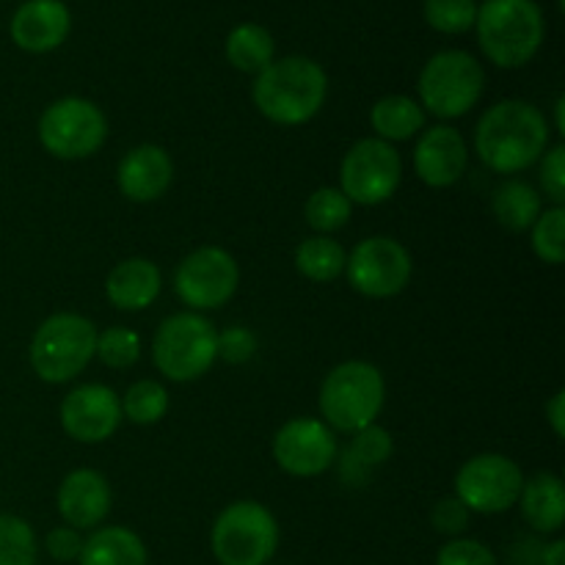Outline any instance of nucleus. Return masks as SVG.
<instances>
[{
    "label": "nucleus",
    "instance_id": "nucleus-1",
    "mask_svg": "<svg viewBox=\"0 0 565 565\" xmlns=\"http://www.w3.org/2000/svg\"><path fill=\"white\" fill-rule=\"evenodd\" d=\"M550 149V121L527 99H502L475 127V152L494 174H522Z\"/></svg>",
    "mask_w": 565,
    "mask_h": 565
},
{
    "label": "nucleus",
    "instance_id": "nucleus-2",
    "mask_svg": "<svg viewBox=\"0 0 565 565\" xmlns=\"http://www.w3.org/2000/svg\"><path fill=\"white\" fill-rule=\"evenodd\" d=\"M329 75L307 55H285L254 75L252 103L279 127H301L323 110Z\"/></svg>",
    "mask_w": 565,
    "mask_h": 565
},
{
    "label": "nucleus",
    "instance_id": "nucleus-3",
    "mask_svg": "<svg viewBox=\"0 0 565 565\" xmlns=\"http://www.w3.org/2000/svg\"><path fill=\"white\" fill-rule=\"evenodd\" d=\"M480 53L500 70H522L546 39V17L535 0H483L478 3Z\"/></svg>",
    "mask_w": 565,
    "mask_h": 565
},
{
    "label": "nucleus",
    "instance_id": "nucleus-4",
    "mask_svg": "<svg viewBox=\"0 0 565 565\" xmlns=\"http://www.w3.org/2000/svg\"><path fill=\"white\" fill-rule=\"evenodd\" d=\"M386 403V381L375 364L351 359L326 373L320 384V417L331 430L356 434L379 423Z\"/></svg>",
    "mask_w": 565,
    "mask_h": 565
},
{
    "label": "nucleus",
    "instance_id": "nucleus-5",
    "mask_svg": "<svg viewBox=\"0 0 565 565\" xmlns=\"http://www.w3.org/2000/svg\"><path fill=\"white\" fill-rule=\"evenodd\" d=\"M97 326L77 312H55L39 323L28 345V362L44 384H70L92 364Z\"/></svg>",
    "mask_w": 565,
    "mask_h": 565
},
{
    "label": "nucleus",
    "instance_id": "nucleus-6",
    "mask_svg": "<svg viewBox=\"0 0 565 565\" xmlns=\"http://www.w3.org/2000/svg\"><path fill=\"white\" fill-rule=\"evenodd\" d=\"M152 362L174 384L199 381L218 362V329L199 312L169 315L152 337Z\"/></svg>",
    "mask_w": 565,
    "mask_h": 565
},
{
    "label": "nucleus",
    "instance_id": "nucleus-7",
    "mask_svg": "<svg viewBox=\"0 0 565 565\" xmlns=\"http://www.w3.org/2000/svg\"><path fill=\"white\" fill-rule=\"evenodd\" d=\"M417 92L425 114H434L447 125L461 119L486 92V70L467 50H441L425 61L417 77Z\"/></svg>",
    "mask_w": 565,
    "mask_h": 565
},
{
    "label": "nucleus",
    "instance_id": "nucleus-8",
    "mask_svg": "<svg viewBox=\"0 0 565 565\" xmlns=\"http://www.w3.org/2000/svg\"><path fill=\"white\" fill-rule=\"evenodd\" d=\"M279 539V522L263 502L237 500L213 522L210 550L221 565H268Z\"/></svg>",
    "mask_w": 565,
    "mask_h": 565
},
{
    "label": "nucleus",
    "instance_id": "nucleus-9",
    "mask_svg": "<svg viewBox=\"0 0 565 565\" xmlns=\"http://www.w3.org/2000/svg\"><path fill=\"white\" fill-rule=\"evenodd\" d=\"M44 152L58 160H86L108 141L103 108L86 97H61L42 110L36 125Z\"/></svg>",
    "mask_w": 565,
    "mask_h": 565
},
{
    "label": "nucleus",
    "instance_id": "nucleus-10",
    "mask_svg": "<svg viewBox=\"0 0 565 565\" xmlns=\"http://www.w3.org/2000/svg\"><path fill=\"white\" fill-rule=\"evenodd\" d=\"M403 180V160L395 143L381 138H359L340 163V191L351 204L379 207L390 202Z\"/></svg>",
    "mask_w": 565,
    "mask_h": 565
},
{
    "label": "nucleus",
    "instance_id": "nucleus-11",
    "mask_svg": "<svg viewBox=\"0 0 565 565\" xmlns=\"http://www.w3.org/2000/svg\"><path fill=\"white\" fill-rule=\"evenodd\" d=\"M241 287L237 259L221 246H202L182 257L174 270V292L188 312H215L235 298Z\"/></svg>",
    "mask_w": 565,
    "mask_h": 565
},
{
    "label": "nucleus",
    "instance_id": "nucleus-12",
    "mask_svg": "<svg viewBox=\"0 0 565 565\" xmlns=\"http://www.w3.org/2000/svg\"><path fill=\"white\" fill-rule=\"evenodd\" d=\"M524 480L527 478L513 458L502 452H480L463 461L456 472V497L469 513L497 516L516 508Z\"/></svg>",
    "mask_w": 565,
    "mask_h": 565
},
{
    "label": "nucleus",
    "instance_id": "nucleus-13",
    "mask_svg": "<svg viewBox=\"0 0 565 565\" xmlns=\"http://www.w3.org/2000/svg\"><path fill=\"white\" fill-rule=\"evenodd\" d=\"M348 285L364 298H395L412 285L414 259L401 241L373 235L359 241L345 263Z\"/></svg>",
    "mask_w": 565,
    "mask_h": 565
},
{
    "label": "nucleus",
    "instance_id": "nucleus-14",
    "mask_svg": "<svg viewBox=\"0 0 565 565\" xmlns=\"http://www.w3.org/2000/svg\"><path fill=\"white\" fill-rule=\"evenodd\" d=\"M337 452L340 445L334 430L318 417L287 419L270 441L276 467L292 478H318L329 472L337 461Z\"/></svg>",
    "mask_w": 565,
    "mask_h": 565
},
{
    "label": "nucleus",
    "instance_id": "nucleus-15",
    "mask_svg": "<svg viewBox=\"0 0 565 565\" xmlns=\"http://www.w3.org/2000/svg\"><path fill=\"white\" fill-rule=\"evenodd\" d=\"M61 428L77 445H103L121 425V397L105 384H81L70 390L58 408Z\"/></svg>",
    "mask_w": 565,
    "mask_h": 565
},
{
    "label": "nucleus",
    "instance_id": "nucleus-16",
    "mask_svg": "<svg viewBox=\"0 0 565 565\" xmlns=\"http://www.w3.org/2000/svg\"><path fill=\"white\" fill-rule=\"evenodd\" d=\"M414 174L428 188H450L469 166V147L452 125H434L419 132L414 143Z\"/></svg>",
    "mask_w": 565,
    "mask_h": 565
},
{
    "label": "nucleus",
    "instance_id": "nucleus-17",
    "mask_svg": "<svg viewBox=\"0 0 565 565\" xmlns=\"http://www.w3.org/2000/svg\"><path fill=\"white\" fill-rule=\"evenodd\" d=\"M72 31V14L64 0H25L9 22L11 42L22 53L44 55L58 50Z\"/></svg>",
    "mask_w": 565,
    "mask_h": 565
},
{
    "label": "nucleus",
    "instance_id": "nucleus-18",
    "mask_svg": "<svg viewBox=\"0 0 565 565\" xmlns=\"http://www.w3.org/2000/svg\"><path fill=\"white\" fill-rule=\"evenodd\" d=\"M174 182V160L158 143H138L116 166V185L136 204L158 202Z\"/></svg>",
    "mask_w": 565,
    "mask_h": 565
},
{
    "label": "nucleus",
    "instance_id": "nucleus-19",
    "mask_svg": "<svg viewBox=\"0 0 565 565\" xmlns=\"http://www.w3.org/2000/svg\"><path fill=\"white\" fill-rule=\"evenodd\" d=\"M110 494L108 478L97 469H75L66 475L55 494V508L58 516L64 519L66 527L72 530H94L108 519Z\"/></svg>",
    "mask_w": 565,
    "mask_h": 565
},
{
    "label": "nucleus",
    "instance_id": "nucleus-20",
    "mask_svg": "<svg viewBox=\"0 0 565 565\" xmlns=\"http://www.w3.org/2000/svg\"><path fill=\"white\" fill-rule=\"evenodd\" d=\"M160 290H163V274L147 257L121 259L105 279V298L119 312H143L158 301Z\"/></svg>",
    "mask_w": 565,
    "mask_h": 565
},
{
    "label": "nucleus",
    "instance_id": "nucleus-21",
    "mask_svg": "<svg viewBox=\"0 0 565 565\" xmlns=\"http://www.w3.org/2000/svg\"><path fill=\"white\" fill-rule=\"evenodd\" d=\"M395 452V441L386 428H381L379 423L367 425V428L351 434V441L345 445V450L337 452V475H340L342 486H367L373 478L375 469L384 467L386 461Z\"/></svg>",
    "mask_w": 565,
    "mask_h": 565
},
{
    "label": "nucleus",
    "instance_id": "nucleus-22",
    "mask_svg": "<svg viewBox=\"0 0 565 565\" xmlns=\"http://www.w3.org/2000/svg\"><path fill=\"white\" fill-rule=\"evenodd\" d=\"M522 508V516L535 533L555 535L563 530L565 522V486L561 475L539 472L524 480L522 497L516 502Z\"/></svg>",
    "mask_w": 565,
    "mask_h": 565
},
{
    "label": "nucleus",
    "instance_id": "nucleus-23",
    "mask_svg": "<svg viewBox=\"0 0 565 565\" xmlns=\"http://www.w3.org/2000/svg\"><path fill=\"white\" fill-rule=\"evenodd\" d=\"M81 565H149L147 544L130 527H99L83 539Z\"/></svg>",
    "mask_w": 565,
    "mask_h": 565
},
{
    "label": "nucleus",
    "instance_id": "nucleus-24",
    "mask_svg": "<svg viewBox=\"0 0 565 565\" xmlns=\"http://www.w3.org/2000/svg\"><path fill=\"white\" fill-rule=\"evenodd\" d=\"M428 114L423 105L408 94H386L370 108V125H373L375 138L386 143L412 141L414 136L425 130Z\"/></svg>",
    "mask_w": 565,
    "mask_h": 565
},
{
    "label": "nucleus",
    "instance_id": "nucleus-25",
    "mask_svg": "<svg viewBox=\"0 0 565 565\" xmlns=\"http://www.w3.org/2000/svg\"><path fill=\"white\" fill-rule=\"evenodd\" d=\"M491 213L500 221L505 230L511 232H527L535 224L541 213H544V196H541L539 188H533L530 182L516 180V177H508L505 182L497 185V191L491 193Z\"/></svg>",
    "mask_w": 565,
    "mask_h": 565
},
{
    "label": "nucleus",
    "instance_id": "nucleus-26",
    "mask_svg": "<svg viewBox=\"0 0 565 565\" xmlns=\"http://www.w3.org/2000/svg\"><path fill=\"white\" fill-rule=\"evenodd\" d=\"M226 61L235 66L237 72H246V75H259L265 66H270L276 61V39L259 22H241V25L232 28L226 33L224 42Z\"/></svg>",
    "mask_w": 565,
    "mask_h": 565
},
{
    "label": "nucleus",
    "instance_id": "nucleus-27",
    "mask_svg": "<svg viewBox=\"0 0 565 565\" xmlns=\"http://www.w3.org/2000/svg\"><path fill=\"white\" fill-rule=\"evenodd\" d=\"M348 252L340 241L331 235H312L298 243L296 248V268L298 274L307 276L309 281L329 285L345 274Z\"/></svg>",
    "mask_w": 565,
    "mask_h": 565
},
{
    "label": "nucleus",
    "instance_id": "nucleus-28",
    "mask_svg": "<svg viewBox=\"0 0 565 565\" xmlns=\"http://www.w3.org/2000/svg\"><path fill=\"white\" fill-rule=\"evenodd\" d=\"M169 414V390L160 381L141 379L127 386L121 397V417L132 425H158Z\"/></svg>",
    "mask_w": 565,
    "mask_h": 565
},
{
    "label": "nucleus",
    "instance_id": "nucleus-29",
    "mask_svg": "<svg viewBox=\"0 0 565 565\" xmlns=\"http://www.w3.org/2000/svg\"><path fill=\"white\" fill-rule=\"evenodd\" d=\"M303 215H307V224L318 235H331V232L342 230L351 221L353 204L348 202L340 188L323 185L309 193L307 204H303Z\"/></svg>",
    "mask_w": 565,
    "mask_h": 565
},
{
    "label": "nucleus",
    "instance_id": "nucleus-30",
    "mask_svg": "<svg viewBox=\"0 0 565 565\" xmlns=\"http://www.w3.org/2000/svg\"><path fill=\"white\" fill-rule=\"evenodd\" d=\"M36 533L25 519L0 513V565H36Z\"/></svg>",
    "mask_w": 565,
    "mask_h": 565
},
{
    "label": "nucleus",
    "instance_id": "nucleus-31",
    "mask_svg": "<svg viewBox=\"0 0 565 565\" xmlns=\"http://www.w3.org/2000/svg\"><path fill=\"white\" fill-rule=\"evenodd\" d=\"M530 246L546 265L565 263V207H550L530 226Z\"/></svg>",
    "mask_w": 565,
    "mask_h": 565
},
{
    "label": "nucleus",
    "instance_id": "nucleus-32",
    "mask_svg": "<svg viewBox=\"0 0 565 565\" xmlns=\"http://www.w3.org/2000/svg\"><path fill=\"white\" fill-rule=\"evenodd\" d=\"M423 17L434 31L445 36H461L475 28L478 0H425Z\"/></svg>",
    "mask_w": 565,
    "mask_h": 565
},
{
    "label": "nucleus",
    "instance_id": "nucleus-33",
    "mask_svg": "<svg viewBox=\"0 0 565 565\" xmlns=\"http://www.w3.org/2000/svg\"><path fill=\"white\" fill-rule=\"evenodd\" d=\"M141 337L127 326H108L97 331V351L94 356L110 370H127L141 359Z\"/></svg>",
    "mask_w": 565,
    "mask_h": 565
},
{
    "label": "nucleus",
    "instance_id": "nucleus-34",
    "mask_svg": "<svg viewBox=\"0 0 565 565\" xmlns=\"http://www.w3.org/2000/svg\"><path fill=\"white\" fill-rule=\"evenodd\" d=\"M539 182L544 199H550L552 207H563L565 204V147L563 141L550 143L544 158L539 160Z\"/></svg>",
    "mask_w": 565,
    "mask_h": 565
},
{
    "label": "nucleus",
    "instance_id": "nucleus-35",
    "mask_svg": "<svg viewBox=\"0 0 565 565\" xmlns=\"http://www.w3.org/2000/svg\"><path fill=\"white\" fill-rule=\"evenodd\" d=\"M436 565H500L491 546L478 539H450L436 555Z\"/></svg>",
    "mask_w": 565,
    "mask_h": 565
},
{
    "label": "nucleus",
    "instance_id": "nucleus-36",
    "mask_svg": "<svg viewBox=\"0 0 565 565\" xmlns=\"http://www.w3.org/2000/svg\"><path fill=\"white\" fill-rule=\"evenodd\" d=\"M257 356V334L246 326L218 331V359L226 364H246Z\"/></svg>",
    "mask_w": 565,
    "mask_h": 565
},
{
    "label": "nucleus",
    "instance_id": "nucleus-37",
    "mask_svg": "<svg viewBox=\"0 0 565 565\" xmlns=\"http://www.w3.org/2000/svg\"><path fill=\"white\" fill-rule=\"evenodd\" d=\"M469 519H472V513L456 494L439 500L430 511V524H434L436 533L447 535V539H461L469 530Z\"/></svg>",
    "mask_w": 565,
    "mask_h": 565
},
{
    "label": "nucleus",
    "instance_id": "nucleus-38",
    "mask_svg": "<svg viewBox=\"0 0 565 565\" xmlns=\"http://www.w3.org/2000/svg\"><path fill=\"white\" fill-rule=\"evenodd\" d=\"M44 550L53 561L58 563H75L81 557L83 550V535L81 530H72V527H55L50 530L47 539H44Z\"/></svg>",
    "mask_w": 565,
    "mask_h": 565
},
{
    "label": "nucleus",
    "instance_id": "nucleus-39",
    "mask_svg": "<svg viewBox=\"0 0 565 565\" xmlns=\"http://www.w3.org/2000/svg\"><path fill=\"white\" fill-rule=\"evenodd\" d=\"M546 423H550L552 434H555L557 439H563L565 436V390H557L555 395H552V401L546 403Z\"/></svg>",
    "mask_w": 565,
    "mask_h": 565
},
{
    "label": "nucleus",
    "instance_id": "nucleus-40",
    "mask_svg": "<svg viewBox=\"0 0 565 565\" xmlns=\"http://www.w3.org/2000/svg\"><path fill=\"white\" fill-rule=\"evenodd\" d=\"M539 565H565V541L555 539L552 544L541 546Z\"/></svg>",
    "mask_w": 565,
    "mask_h": 565
},
{
    "label": "nucleus",
    "instance_id": "nucleus-41",
    "mask_svg": "<svg viewBox=\"0 0 565 565\" xmlns=\"http://www.w3.org/2000/svg\"><path fill=\"white\" fill-rule=\"evenodd\" d=\"M555 132L557 136H565V97H557L555 103Z\"/></svg>",
    "mask_w": 565,
    "mask_h": 565
}]
</instances>
